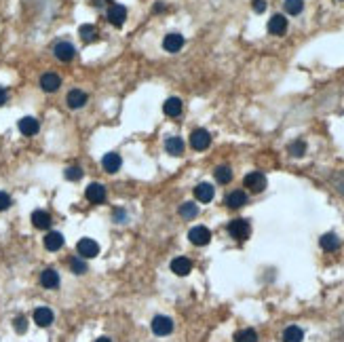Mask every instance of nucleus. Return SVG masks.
Instances as JSON below:
<instances>
[{"instance_id": "nucleus-31", "label": "nucleus", "mask_w": 344, "mask_h": 342, "mask_svg": "<svg viewBox=\"0 0 344 342\" xmlns=\"http://www.w3.org/2000/svg\"><path fill=\"white\" fill-rule=\"evenodd\" d=\"M216 180L220 182V184H228L230 180H232V171H230V167H218L216 169Z\"/></svg>"}, {"instance_id": "nucleus-19", "label": "nucleus", "mask_w": 344, "mask_h": 342, "mask_svg": "<svg viewBox=\"0 0 344 342\" xmlns=\"http://www.w3.org/2000/svg\"><path fill=\"white\" fill-rule=\"evenodd\" d=\"M195 197H197V201H201V203H209L211 199H213V186L211 184H199L197 188H195Z\"/></svg>"}, {"instance_id": "nucleus-15", "label": "nucleus", "mask_w": 344, "mask_h": 342, "mask_svg": "<svg viewBox=\"0 0 344 342\" xmlns=\"http://www.w3.org/2000/svg\"><path fill=\"white\" fill-rule=\"evenodd\" d=\"M87 199L91 201V203H104L106 201V188L101 186V184H89L87 186Z\"/></svg>"}, {"instance_id": "nucleus-29", "label": "nucleus", "mask_w": 344, "mask_h": 342, "mask_svg": "<svg viewBox=\"0 0 344 342\" xmlns=\"http://www.w3.org/2000/svg\"><path fill=\"white\" fill-rule=\"evenodd\" d=\"M180 216L186 218V220H190V218H197L199 216V207L195 203H184L182 207H180Z\"/></svg>"}, {"instance_id": "nucleus-8", "label": "nucleus", "mask_w": 344, "mask_h": 342, "mask_svg": "<svg viewBox=\"0 0 344 342\" xmlns=\"http://www.w3.org/2000/svg\"><path fill=\"white\" fill-rule=\"evenodd\" d=\"M125 19H127V9H125L123 5H112V7L108 9V22H110L112 26L120 28V26L125 24Z\"/></svg>"}, {"instance_id": "nucleus-13", "label": "nucleus", "mask_w": 344, "mask_h": 342, "mask_svg": "<svg viewBox=\"0 0 344 342\" xmlns=\"http://www.w3.org/2000/svg\"><path fill=\"white\" fill-rule=\"evenodd\" d=\"M120 165H123V159H120V155H116V152H108V155L101 159V167H104L108 174H116Z\"/></svg>"}, {"instance_id": "nucleus-34", "label": "nucleus", "mask_w": 344, "mask_h": 342, "mask_svg": "<svg viewBox=\"0 0 344 342\" xmlns=\"http://www.w3.org/2000/svg\"><path fill=\"white\" fill-rule=\"evenodd\" d=\"M66 178L70 180V182L80 180V178H82V169H80V167H68V169H66Z\"/></svg>"}, {"instance_id": "nucleus-12", "label": "nucleus", "mask_w": 344, "mask_h": 342, "mask_svg": "<svg viewBox=\"0 0 344 342\" xmlns=\"http://www.w3.org/2000/svg\"><path fill=\"white\" fill-rule=\"evenodd\" d=\"M171 270H174L178 277H186L188 272L192 270V262L188 260V258H184V255H180V258L171 260Z\"/></svg>"}, {"instance_id": "nucleus-37", "label": "nucleus", "mask_w": 344, "mask_h": 342, "mask_svg": "<svg viewBox=\"0 0 344 342\" xmlns=\"http://www.w3.org/2000/svg\"><path fill=\"white\" fill-rule=\"evenodd\" d=\"M251 7H253L255 13H264L266 11V0H253Z\"/></svg>"}, {"instance_id": "nucleus-4", "label": "nucleus", "mask_w": 344, "mask_h": 342, "mask_svg": "<svg viewBox=\"0 0 344 342\" xmlns=\"http://www.w3.org/2000/svg\"><path fill=\"white\" fill-rule=\"evenodd\" d=\"M152 332L157 336H167V334L174 332V321H171L169 317H163V315L154 317L152 319Z\"/></svg>"}, {"instance_id": "nucleus-14", "label": "nucleus", "mask_w": 344, "mask_h": 342, "mask_svg": "<svg viewBox=\"0 0 344 342\" xmlns=\"http://www.w3.org/2000/svg\"><path fill=\"white\" fill-rule=\"evenodd\" d=\"M163 47L169 53H178V51L184 47V36L182 34H167L165 40H163Z\"/></svg>"}, {"instance_id": "nucleus-39", "label": "nucleus", "mask_w": 344, "mask_h": 342, "mask_svg": "<svg viewBox=\"0 0 344 342\" xmlns=\"http://www.w3.org/2000/svg\"><path fill=\"white\" fill-rule=\"evenodd\" d=\"M163 9H165V5H163V3H159V5H154V11H157V13H159V11H163Z\"/></svg>"}, {"instance_id": "nucleus-24", "label": "nucleus", "mask_w": 344, "mask_h": 342, "mask_svg": "<svg viewBox=\"0 0 344 342\" xmlns=\"http://www.w3.org/2000/svg\"><path fill=\"white\" fill-rule=\"evenodd\" d=\"M32 224L36 228H40V230H45V228L51 226V216L47 211H42V209H36L32 213Z\"/></svg>"}, {"instance_id": "nucleus-33", "label": "nucleus", "mask_w": 344, "mask_h": 342, "mask_svg": "<svg viewBox=\"0 0 344 342\" xmlns=\"http://www.w3.org/2000/svg\"><path fill=\"white\" fill-rule=\"evenodd\" d=\"M70 268H72V272H76V275H84V272H87V264H84L82 260H78V258L70 260Z\"/></svg>"}, {"instance_id": "nucleus-25", "label": "nucleus", "mask_w": 344, "mask_h": 342, "mask_svg": "<svg viewBox=\"0 0 344 342\" xmlns=\"http://www.w3.org/2000/svg\"><path fill=\"white\" fill-rule=\"evenodd\" d=\"M165 150H167V155H171V157H180L182 152H184L182 138H169L167 144H165Z\"/></svg>"}, {"instance_id": "nucleus-27", "label": "nucleus", "mask_w": 344, "mask_h": 342, "mask_svg": "<svg viewBox=\"0 0 344 342\" xmlns=\"http://www.w3.org/2000/svg\"><path fill=\"white\" fill-rule=\"evenodd\" d=\"M78 34H80V38H82L84 42H95V40H97V28H95V26L84 24V26H80Z\"/></svg>"}, {"instance_id": "nucleus-20", "label": "nucleus", "mask_w": 344, "mask_h": 342, "mask_svg": "<svg viewBox=\"0 0 344 342\" xmlns=\"http://www.w3.org/2000/svg\"><path fill=\"white\" fill-rule=\"evenodd\" d=\"M45 247H47L49 251L61 249V247H63V234H61V232H49V234L45 237Z\"/></svg>"}, {"instance_id": "nucleus-2", "label": "nucleus", "mask_w": 344, "mask_h": 342, "mask_svg": "<svg viewBox=\"0 0 344 342\" xmlns=\"http://www.w3.org/2000/svg\"><path fill=\"white\" fill-rule=\"evenodd\" d=\"M243 184H245V188H249L251 193H262L266 188V178H264V174H260V171H251V174L245 176Z\"/></svg>"}, {"instance_id": "nucleus-17", "label": "nucleus", "mask_w": 344, "mask_h": 342, "mask_svg": "<svg viewBox=\"0 0 344 342\" xmlns=\"http://www.w3.org/2000/svg\"><path fill=\"white\" fill-rule=\"evenodd\" d=\"M285 30H287V19L283 15H274L272 19L268 22V32L274 34V36H281Z\"/></svg>"}, {"instance_id": "nucleus-26", "label": "nucleus", "mask_w": 344, "mask_h": 342, "mask_svg": "<svg viewBox=\"0 0 344 342\" xmlns=\"http://www.w3.org/2000/svg\"><path fill=\"white\" fill-rule=\"evenodd\" d=\"M304 340V332L298 326H289L283 332V342H302Z\"/></svg>"}, {"instance_id": "nucleus-3", "label": "nucleus", "mask_w": 344, "mask_h": 342, "mask_svg": "<svg viewBox=\"0 0 344 342\" xmlns=\"http://www.w3.org/2000/svg\"><path fill=\"white\" fill-rule=\"evenodd\" d=\"M211 144V135L209 131H205V129H195L192 135H190V146L195 150H207Z\"/></svg>"}, {"instance_id": "nucleus-22", "label": "nucleus", "mask_w": 344, "mask_h": 342, "mask_svg": "<svg viewBox=\"0 0 344 342\" xmlns=\"http://www.w3.org/2000/svg\"><path fill=\"white\" fill-rule=\"evenodd\" d=\"M182 99H178V97H169L165 104H163V112L167 114V116H180L182 114Z\"/></svg>"}, {"instance_id": "nucleus-5", "label": "nucleus", "mask_w": 344, "mask_h": 342, "mask_svg": "<svg viewBox=\"0 0 344 342\" xmlns=\"http://www.w3.org/2000/svg\"><path fill=\"white\" fill-rule=\"evenodd\" d=\"M188 239H190V243H195V245H207L211 241V232L205 226H195L188 232Z\"/></svg>"}, {"instance_id": "nucleus-38", "label": "nucleus", "mask_w": 344, "mask_h": 342, "mask_svg": "<svg viewBox=\"0 0 344 342\" xmlns=\"http://www.w3.org/2000/svg\"><path fill=\"white\" fill-rule=\"evenodd\" d=\"M7 97H9V95H7V91H5L3 87H0V106H5V104H7Z\"/></svg>"}, {"instance_id": "nucleus-36", "label": "nucleus", "mask_w": 344, "mask_h": 342, "mask_svg": "<svg viewBox=\"0 0 344 342\" xmlns=\"http://www.w3.org/2000/svg\"><path fill=\"white\" fill-rule=\"evenodd\" d=\"M9 207H11V197H9L7 193L0 190V211H5V209H9Z\"/></svg>"}, {"instance_id": "nucleus-10", "label": "nucleus", "mask_w": 344, "mask_h": 342, "mask_svg": "<svg viewBox=\"0 0 344 342\" xmlns=\"http://www.w3.org/2000/svg\"><path fill=\"white\" fill-rule=\"evenodd\" d=\"M40 87H42V91H47V93H53V91H57V89L61 87V78H59L55 72H47V74H42V78H40Z\"/></svg>"}, {"instance_id": "nucleus-40", "label": "nucleus", "mask_w": 344, "mask_h": 342, "mask_svg": "<svg viewBox=\"0 0 344 342\" xmlns=\"http://www.w3.org/2000/svg\"><path fill=\"white\" fill-rule=\"evenodd\" d=\"M95 342H112V340H110V338H106V336H101V338H97Z\"/></svg>"}, {"instance_id": "nucleus-7", "label": "nucleus", "mask_w": 344, "mask_h": 342, "mask_svg": "<svg viewBox=\"0 0 344 342\" xmlns=\"http://www.w3.org/2000/svg\"><path fill=\"white\" fill-rule=\"evenodd\" d=\"M76 249H78V253L82 255V258H95V255L99 253V245L93 241V239H80Z\"/></svg>"}, {"instance_id": "nucleus-11", "label": "nucleus", "mask_w": 344, "mask_h": 342, "mask_svg": "<svg viewBox=\"0 0 344 342\" xmlns=\"http://www.w3.org/2000/svg\"><path fill=\"white\" fill-rule=\"evenodd\" d=\"M66 101H68V106H70L72 110H78V108H82L84 104H87V93L80 91V89H72L70 93H68Z\"/></svg>"}, {"instance_id": "nucleus-23", "label": "nucleus", "mask_w": 344, "mask_h": 342, "mask_svg": "<svg viewBox=\"0 0 344 342\" xmlns=\"http://www.w3.org/2000/svg\"><path fill=\"white\" fill-rule=\"evenodd\" d=\"M319 245H321V249H325V251H336V249L340 247V239H338L334 232H328V234H323V237L319 239Z\"/></svg>"}, {"instance_id": "nucleus-18", "label": "nucleus", "mask_w": 344, "mask_h": 342, "mask_svg": "<svg viewBox=\"0 0 344 342\" xmlns=\"http://www.w3.org/2000/svg\"><path fill=\"white\" fill-rule=\"evenodd\" d=\"M226 205L230 209H239V207H243V205H247V195L243 190H234L226 197Z\"/></svg>"}, {"instance_id": "nucleus-30", "label": "nucleus", "mask_w": 344, "mask_h": 342, "mask_svg": "<svg viewBox=\"0 0 344 342\" xmlns=\"http://www.w3.org/2000/svg\"><path fill=\"white\" fill-rule=\"evenodd\" d=\"M283 7H285V11L289 15H300L302 9H304V3H302V0H285Z\"/></svg>"}, {"instance_id": "nucleus-16", "label": "nucleus", "mask_w": 344, "mask_h": 342, "mask_svg": "<svg viewBox=\"0 0 344 342\" xmlns=\"http://www.w3.org/2000/svg\"><path fill=\"white\" fill-rule=\"evenodd\" d=\"M40 283H42V287H47V289H55V287L59 285V275H57V270H53V268L42 270Z\"/></svg>"}, {"instance_id": "nucleus-28", "label": "nucleus", "mask_w": 344, "mask_h": 342, "mask_svg": "<svg viewBox=\"0 0 344 342\" xmlns=\"http://www.w3.org/2000/svg\"><path fill=\"white\" fill-rule=\"evenodd\" d=\"M234 342H257V334L253 330H241L234 334Z\"/></svg>"}, {"instance_id": "nucleus-35", "label": "nucleus", "mask_w": 344, "mask_h": 342, "mask_svg": "<svg viewBox=\"0 0 344 342\" xmlns=\"http://www.w3.org/2000/svg\"><path fill=\"white\" fill-rule=\"evenodd\" d=\"M26 330H28L26 317H17V319H15V332H17V334H24Z\"/></svg>"}, {"instance_id": "nucleus-9", "label": "nucleus", "mask_w": 344, "mask_h": 342, "mask_svg": "<svg viewBox=\"0 0 344 342\" xmlns=\"http://www.w3.org/2000/svg\"><path fill=\"white\" fill-rule=\"evenodd\" d=\"M34 323L40 328H49L51 323H53V311H51L49 306H38V309L34 311Z\"/></svg>"}, {"instance_id": "nucleus-6", "label": "nucleus", "mask_w": 344, "mask_h": 342, "mask_svg": "<svg viewBox=\"0 0 344 342\" xmlns=\"http://www.w3.org/2000/svg\"><path fill=\"white\" fill-rule=\"evenodd\" d=\"M53 53H55V57L59 61H72L74 55H76V49H74L72 42H57L53 47Z\"/></svg>"}, {"instance_id": "nucleus-1", "label": "nucleus", "mask_w": 344, "mask_h": 342, "mask_svg": "<svg viewBox=\"0 0 344 342\" xmlns=\"http://www.w3.org/2000/svg\"><path fill=\"white\" fill-rule=\"evenodd\" d=\"M249 232H251V226H249V222L243 220V218H236L228 224V234L232 239H236V241H245V239L249 237Z\"/></svg>"}, {"instance_id": "nucleus-21", "label": "nucleus", "mask_w": 344, "mask_h": 342, "mask_svg": "<svg viewBox=\"0 0 344 342\" xmlns=\"http://www.w3.org/2000/svg\"><path fill=\"white\" fill-rule=\"evenodd\" d=\"M38 129H40L38 121H36V118H32V116H24L19 121V131L24 135H34V133H38Z\"/></svg>"}, {"instance_id": "nucleus-32", "label": "nucleus", "mask_w": 344, "mask_h": 342, "mask_svg": "<svg viewBox=\"0 0 344 342\" xmlns=\"http://www.w3.org/2000/svg\"><path fill=\"white\" fill-rule=\"evenodd\" d=\"M289 155L291 157H304V152H306V144L302 140H296V142H291L289 144Z\"/></svg>"}]
</instances>
